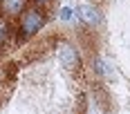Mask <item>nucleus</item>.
I'll return each mask as SVG.
<instances>
[{
  "mask_svg": "<svg viewBox=\"0 0 130 114\" xmlns=\"http://www.w3.org/2000/svg\"><path fill=\"white\" fill-rule=\"evenodd\" d=\"M43 25H45V13L40 11V9H36V7L34 9H27L23 13V20H20V40L38 34Z\"/></svg>",
  "mask_w": 130,
  "mask_h": 114,
  "instance_id": "obj_1",
  "label": "nucleus"
},
{
  "mask_svg": "<svg viewBox=\"0 0 130 114\" xmlns=\"http://www.w3.org/2000/svg\"><path fill=\"white\" fill-rule=\"evenodd\" d=\"M56 49H58V61H61V65H63L67 72H74V69H78L81 61H78L76 47H74L72 43H67V40H58Z\"/></svg>",
  "mask_w": 130,
  "mask_h": 114,
  "instance_id": "obj_2",
  "label": "nucleus"
},
{
  "mask_svg": "<svg viewBox=\"0 0 130 114\" xmlns=\"http://www.w3.org/2000/svg\"><path fill=\"white\" fill-rule=\"evenodd\" d=\"M78 18H81L85 25H90V27L101 23V13H99V9H96L94 5H81V7H78Z\"/></svg>",
  "mask_w": 130,
  "mask_h": 114,
  "instance_id": "obj_3",
  "label": "nucleus"
},
{
  "mask_svg": "<svg viewBox=\"0 0 130 114\" xmlns=\"http://www.w3.org/2000/svg\"><path fill=\"white\" fill-rule=\"evenodd\" d=\"M25 5L27 0H0V11L13 18V16H20L25 11Z\"/></svg>",
  "mask_w": 130,
  "mask_h": 114,
  "instance_id": "obj_4",
  "label": "nucleus"
},
{
  "mask_svg": "<svg viewBox=\"0 0 130 114\" xmlns=\"http://www.w3.org/2000/svg\"><path fill=\"white\" fill-rule=\"evenodd\" d=\"M9 36H11V27H9V23L5 18H0V47L9 40Z\"/></svg>",
  "mask_w": 130,
  "mask_h": 114,
  "instance_id": "obj_5",
  "label": "nucleus"
},
{
  "mask_svg": "<svg viewBox=\"0 0 130 114\" xmlns=\"http://www.w3.org/2000/svg\"><path fill=\"white\" fill-rule=\"evenodd\" d=\"M70 18H72V9L63 7V9H61V20H70Z\"/></svg>",
  "mask_w": 130,
  "mask_h": 114,
  "instance_id": "obj_6",
  "label": "nucleus"
},
{
  "mask_svg": "<svg viewBox=\"0 0 130 114\" xmlns=\"http://www.w3.org/2000/svg\"><path fill=\"white\" fill-rule=\"evenodd\" d=\"M34 2H36V5H47L50 0H34Z\"/></svg>",
  "mask_w": 130,
  "mask_h": 114,
  "instance_id": "obj_7",
  "label": "nucleus"
}]
</instances>
